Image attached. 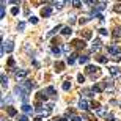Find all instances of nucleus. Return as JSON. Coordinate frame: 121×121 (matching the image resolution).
<instances>
[{
  "label": "nucleus",
  "instance_id": "f257e3e1",
  "mask_svg": "<svg viewBox=\"0 0 121 121\" xmlns=\"http://www.w3.org/2000/svg\"><path fill=\"white\" fill-rule=\"evenodd\" d=\"M85 72H86V74H91V76H93V79H94V77H99V76H101L99 68L93 66V65H88V66L85 68Z\"/></svg>",
  "mask_w": 121,
  "mask_h": 121
},
{
  "label": "nucleus",
  "instance_id": "f03ea898",
  "mask_svg": "<svg viewBox=\"0 0 121 121\" xmlns=\"http://www.w3.org/2000/svg\"><path fill=\"white\" fill-rule=\"evenodd\" d=\"M28 69H21V71H16V80L17 82H22L24 79H25V77L28 76Z\"/></svg>",
  "mask_w": 121,
  "mask_h": 121
},
{
  "label": "nucleus",
  "instance_id": "7ed1b4c3",
  "mask_svg": "<svg viewBox=\"0 0 121 121\" xmlns=\"http://www.w3.org/2000/svg\"><path fill=\"white\" fill-rule=\"evenodd\" d=\"M13 49H14L13 41H6V43H3V46H2V55H3L5 52H13Z\"/></svg>",
  "mask_w": 121,
  "mask_h": 121
},
{
  "label": "nucleus",
  "instance_id": "20e7f679",
  "mask_svg": "<svg viewBox=\"0 0 121 121\" xmlns=\"http://www.w3.org/2000/svg\"><path fill=\"white\" fill-rule=\"evenodd\" d=\"M50 14H52V6H44L41 9V16L43 17H49Z\"/></svg>",
  "mask_w": 121,
  "mask_h": 121
},
{
  "label": "nucleus",
  "instance_id": "39448f33",
  "mask_svg": "<svg viewBox=\"0 0 121 121\" xmlns=\"http://www.w3.org/2000/svg\"><path fill=\"white\" fill-rule=\"evenodd\" d=\"M72 44H74V47H77V49H83V47H85V41L74 39V41H72Z\"/></svg>",
  "mask_w": 121,
  "mask_h": 121
},
{
  "label": "nucleus",
  "instance_id": "423d86ee",
  "mask_svg": "<svg viewBox=\"0 0 121 121\" xmlns=\"http://www.w3.org/2000/svg\"><path fill=\"white\" fill-rule=\"evenodd\" d=\"M22 86H24L27 91H30L31 88H35V83H31V80H24V82H22Z\"/></svg>",
  "mask_w": 121,
  "mask_h": 121
},
{
  "label": "nucleus",
  "instance_id": "0eeeda50",
  "mask_svg": "<svg viewBox=\"0 0 121 121\" xmlns=\"http://www.w3.org/2000/svg\"><path fill=\"white\" fill-rule=\"evenodd\" d=\"M46 93H47V96L57 98V91H55V88H54V86H47V88H46Z\"/></svg>",
  "mask_w": 121,
  "mask_h": 121
},
{
  "label": "nucleus",
  "instance_id": "6e6552de",
  "mask_svg": "<svg viewBox=\"0 0 121 121\" xmlns=\"http://www.w3.org/2000/svg\"><path fill=\"white\" fill-rule=\"evenodd\" d=\"M79 108L80 110H88V102H86L85 99H80L79 101Z\"/></svg>",
  "mask_w": 121,
  "mask_h": 121
},
{
  "label": "nucleus",
  "instance_id": "1a4fd4ad",
  "mask_svg": "<svg viewBox=\"0 0 121 121\" xmlns=\"http://www.w3.org/2000/svg\"><path fill=\"white\" fill-rule=\"evenodd\" d=\"M101 47H102V43H101V39H94L93 46H91V49H93V50H99Z\"/></svg>",
  "mask_w": 121,
  "mask_h": 121
},
{
  "label": "nucleus",
  "instance_id": "9d476101",
  "mask_svg": "<svg viewBox=\"0 0 121 121\" xmlns=\"http://www.w3.org/2000/svg\"><path fill=\"white\" fill-rule=\"evenodd\" d=\"M94 5H96V9H94V11H102V9L107 6V2H101V3H94Z\"/></svg>",
  "mask_w": 121,
  "mask_h": 121
},
{
  "label": "nucleus",
  "instance_id": "9b49d317",
  "mask_svg": "<svg viewBox=\"0 0 121 121\" xmlns=\"http://www.w3.org/2000/svg\"><path fill=\"white\" fill-rule=\"evenodd\" d=\"M108 72H110L112 76H118V74H120V69H118L117 66H110L108 68Z\"/></svg>",
  "mask_w": 121,
  "mask_h": 121
},
{
  "label": "nucleus",
  "instance_id": "f8f14e48",
  "mask_svg": "<svg viewBox=\"0 0 121 121\" xmlns=\"http://www.w3.org/2000/svg\"><path fill=\"white\" fill-rule=\"evenodd\" d=\"M63 68H65V63H61V61H57V63H55V71H57V72H61Z\"/></svg>",
  "mask_w": 121,
  "mask_h": 121
},
{
  "label": "nucleus",
  "instance_id": "ddd939ff",
  "mask_svg": "<svg viewBox=\"0 0 121 121\" xmlns=\"http://www.w3.org/2000/svg\"><path fill=\"white\" fill-rule=\"evenodd\" d=\"M108 52H110V54H112V55H115V57H117V55H120V54H118V49H117V46H110V47H108Z\"/></svg>",
  "mask_w": 121,
  "mask_h": 121
},
{
  "label": "nucleus",
  "instance_id": "4468645a",
  "mask_svg": "<svg viewBox=\"0 0 121 121\" xmlns=\"http://www.w3.org/2000/svg\"><path fill=\"white\" fill-rule=\"evenodd\" d=\"M47 99V93L46 91H39L38 93V101H46Z\"/></svg>",
  "mask_w": 121,
  "mask_h": 121
},
{
  "label": "nucleus",
  "instance_id": "2eb2a0df",
  "mask_svg": "<svg viewBox=\"0 0 121 121\" xmlns=\"http://www.w3.org/2000/svg\"><path fill=\"white\" fill-rule=\"evenodd\" d=\"M72 33V30H71V27H63L61 28V35H65V36H68V35H71Z\"/></svg>",
  "mask_w": 121,
  "mask_h": 121
},
{
  "label": "nucleus",
  "instance_id": "dca6fc26",
  "mask_svg": "<svg viewBox=\"0 0 121 121\" xmlns=\"http://www.w3.org/2000/svg\"><path fill=\"white\" fill-rule=\"evenodd\" d=\"M76 57H77V54H71L68 57V63H69V65H74V63H76Z\"/></svg>",
  "mask_w": 121,
  "mask_h": 121
},
{
  "label": "nucleus",
  "instance_id": "f3484780",
  "mask_svg": "<svg viewBox=\"0 0 121 121\" xmlns=\"http://www.w3.org/2000/svg\"><path fill=\"white\" fill-rule=\"evenodd\" d=\"M96 113H98V117H105L107 118V110H104V108H99V110H96Z\"/></svg>",
  "mask_w": 121,
  "mask_h": 121
},
{
  "label": "nucleus",
  "instance_id": "a211bd4d",
  "mask_svg": "<svg viewBox=\"0 0 121 121\" xmlns=\"http://www.w3.org/2000/svg\"><path fill=\"white\" fill-rule=\"evenodd\" d=\"M2 86H3V88L8 86V77L5 76V74H2Z\"/></svg>",
  "mask_w": 121,
  "mask_h": 121
},
{
  "label": "nucleus",
  "instance_id": "6ab92c4d",
  "mask_svg": "<svg viewBox=\"0 0 121 121\" xmlns=\"http://www.w3.org/2000/svg\"><path fill=\"white\" fill-rule=\"evenodd\" d=\"M6 112H8V115H9V117H14V115L17 113L14 107H6Z\"/></svg>",
  "mask_w": 121,
  "mask_h": 121
},
{
  "label": "nucleus",
  "instance_id": "aec40b11",
  "mask_svg": "<svg viewBox=\"0 0 121 121\" xmlns=\"http://www.w3.org/2000/svg\"><path fill=\"white\" fill-rule=\"evenodd\" d=\"M121 36V28H115V30H113V38H115V39H118V38H120Z\"/></svg>",
  "mask_w": 121,
  "mask_h": 121
},
{
  "label": "nucleus",
  "instance_id": "412c9836",
  "mask_svg": "<svg viewBox=\"0 0 121 121\" xmlns=\"http://www.w3.org/2000/svg\"><path fill=\"white\" fill-rule=\"evenodd\" d=\"M22 110H24L25 113H30V112H31V105H28V104H24V105H22Z\"/></svg>",
  "mask_w": 121,
  "mask_h": 121
},
{
  "label": "nucleus",
  "instance_id": "4be33fe9",
  "mask_svg": "<svg viewBox=\"0 0 121 121\" xmlns=\"http://www.w3.org/2000/svg\"><path fill=\"white\" fill-rule=\"evenodd\" d=\"M69 88H71V82H69V80L63 82V90H65V91H68Z\"/></svg>",
  "mask_w": 121,
  "mask_h": 121
},
{
  "label": "nucleus",
  "instance_id": "5701e85b",
  "mask_svg": "<svg viewBox=\"0 0 121 121\" xmlns=\"http://www.w3.org/2000/svg\"><path fill=\"white\" fill-rule=\"evenodd\" d=\"M60 28H61V25H57V27H55L52 31H49V33H47V36H52V35H55V33H57V31H58Z\"/></svg>",
  "mask_w": 121,
  "mask_h": 121
},
{
  "label": "nucleus",
  "instance_id": "b1692460",
  "mask_svg": "<svg viewBox=\"0 0 121 121\" xmlns=\"http://www.w3.org/2000/svg\"><path fill=\"white\" fill-rule=\"evenodd\" d=\"M0 17H2V19L5 17V2L2 3V6H0Z\"/></svg>",
  "mask_w": 121,
  "mask_h": 121
},
{
  "label": "nucleus",
  "instance_id": "393cba45",
  "mask_svg": "<svg viewBox=\"0 0 121 121\" xmlns=\"http://www.w3.org/2000/svg\"><path fill=\"white\" fill-rule=\"evenodd\" d=\"M88 21H90V17H88V16H83V17H80V19H79V22H80V25H82V24H86Z\"/></svg>",
  "mask_w": 121,
  "mask_h": 121
},
{
  "label": "nucleus",
  "instance_id": "a878e982",
  "mask_svg": "<svg viewBox=\"0 0 121 121\" xmlns=\"http://www.w3.org/2000/svg\"><path fill=\"white\" fill-rule=\"evenodd\" d=\"M107 57H104V55H99V57H98V61L99 63H107Z\"/></svg>",
  "mask_w": 121,
  "mask_h": 121
},
{
  "label": "nucleus",
  "instance_id": "bb28decb",
  "mask_svg": "<svg viewBox=\"0 0 121 121\" xmlns=\"http://www.w3.org/2000/svg\"><path fill=\"white\" fill-rule=\"evenodd\" d=\"M35 110H36V112H38V113H43V112H44V108H43V105H41V104H36Z\"/></svg>",
  "mask_w": 121,
  "mask_h": 121
},
{
  "label": "nucleus",
  "instance_id": "cd10ccee",
  "mask_svg": "<svg viewBox=\"0 0 121 121\" xmlns=\"http://www.w3.org/2000/svg\"><path fill=\"white\" fill-rule=\"evenodd\" d=\"M88 60H90L88 57H80V58H79V61H80L82 65H86V63H88Z\"/></svg>",
  "mask_w": 121,
  "mask_h": 121
},
{
  "label": "nucleus",
  "instance_id": "c85d7f7f",
  "mask_svg": "<svg viewBox=\"0 0 121 121\" xmlns=\"http://www.w3.org/2000/svg\"><path fill=\"white\" fill-rule=\"evenodd\" d=\"M113 9H115V13H120V14H121V3H117Z\"/></svg>",
  "mask_w": 121,
  "mask_h": 121
},
{
  "label": "nucleus",
  "instance_id": "c756f323",
  "mask_svg": "<svg viewBox=\"0 0 121 121\" xmlns=\"http://www.w3.org/2000/svg\"><path fill=\"white\" fill-rule=\"evenodd\" d=\"M77 80H79V83H83V82H85V76L79 74V76H77Z\"/></svg>",
  "mask_w": 121,
  "mask_h": 121
},
{
  "label": "nucleus",
  "instance_id": "7c9ffc66",
  "mask_svg": "<svg viewBox=\"0 0 121 121\" xmlns=\"http://www.w3.org/2000/svg\"><path fill=\"white\" fill-rule=\"evenodd\" d=\"M83 38H85V39H90V38H91V31H90V30H86L85 33H83Z\"/></svg>",
  "mask_w": 121,
  "mask_h": 121
},
{
  "label": "nucleus",
  "instance_id": "2f4dec72",
  "mask_svg": "<svg viewBox=\"0 0 121 121\" xmlns=\"http://www.w3.org/2000/svg\"><path fill=\"white\" fill-rule=\"evenodd\" d=\"M11 14H13V16H17V14H19V8H17V6H14V8L11 9Z\"/></svg>",
  "mask_w": 121,
  "mask_h": 121
},
{
  "label": "nucleus",
  "instance_id": "473e14b6",
  "mask_svg": "<svg viewBox=\"0 0 121 121\" xmlns=\"http://www.w3.org/2000/svg\"><path fill=\"white\" fill-rule=\"evenodd\" d=\"M52 52H54L55 55H60V47H57V46H54V47H52Z\"/></svg>",
  "mask_w": 121,
  "mask_h": 121
},
{
  "label": "nucleus",
  "instance_id": "72a5a7b5",
  "mask_svg": "<svg viewBox=\"0 0 121 121\" xmlns=\"http://www.w3.org/2000/svg\"><path fill=\"white\" fill-rule=\"evenodd\" d=\"M28 21H30L31 24H38V17H36V16H31V17L28 19Z\"/></svg>",
  "mask_w": 121,
  "mask_h": 121
},
{
  "label": "nucleus",
  "instance_id": "f704fd0d",
  "mask_svg": "<svg viewBox=\"0 0 121 121\" xmlns=\"http://www.w3.org/2000/svg\"><path fill=\"white\" fill-rule=\"evenodd\" d=\"M24 28H25V22H19V25H17V30H21V31H22Z\"/></svg>",
  "mask_w": 121,
  "mask_h": 121
},
{
  "label": "nucleus",
  "instance_id": "c9c22d12",
  "mask_svg": "<svg viewBox=\"0 0 121 121\" xmlns=\"http://www.w3.org/2000/svg\"><path fill=\"white\" fill-rule=\"evenodd\" d=\"M91 108H94V110H99V102H91Z\"/></svg>",
  "mask_w": 121,
  "mask_h": 121
},
{
  "label": "nucleus",
  "instance_id": "e433bc0d",
  "mask_svg": "<svg viewBox=\"0 0 121 121\" xmlns=\"http://www.w3.org/2000/svg\"><path fill=\"white\" fill-rule=\"evenodd\" d=\"M54 5H55V6H57V8L60 9V8H61V6H63V5H65V2H55Z\"/></svg>",
  "mask_w": 121,
  "mask_h": 121
},
{
  "label": "nucleus",
  "instance_id": "4c0bfd02",
  "mask_svg": "<svg viewBox=\"0 0 121 121\" xmlns=\"http://www.w3.org/2000/svg\"><path fill=\"white\" fill-rule=\"evenodd\" d=\"M46 107H47V113H49L50 110L54 108V104H52V102H49V104H47V105H46Z\"/></svg>",
  "mask_w": 121,
  "mask_h": 121
},
{
  "label": "nucleus",
  "instance_id": "58836bf2",
  "mask_svg": "<svg viewBox=\"0 0 121 121\" xmlns=\"http://www.w3.org/2000/svg\"><path fill=\"white\" fill-rule=\"evenodd\" d=\"M107 121H118V120L115 117H112V115H108V117H107Z\"/></svg>",
  "mask_w": 121,
  "mask_h": 121
},
{
  "label": "nucleus",
  "instance_id": "ea45409f",
  "mask_svg": "<svg viewBox=\"0 0 121 121\" xmlns=\"http://www.w3.org/2000/svg\"><path fill=\"white\" fill-rule=\"evenodd\" d=\"M71 121H82V118H80V117H76V115H74V117L71 118Z\"/></svg>",
  "mask_w": 121,
  "mask_h": 121
},
{
  "label": "nucleus",
  "instance_id": "a19ab883",
  "mask_svg": "<svg viewBox=\"0 0 121 121\" xmlns=\"http://www.w3.org/2000/svg\"><path fill=\"white\" fill-rule=\"evenodd\" d=\"M28 118H27V115H22V117H19V121H27Z\"/></svg>",
  "mask_w": 121,
  "mask_h": 121
},
{
  "label": "nucleus",
  "instance_id": "79ce46f5",
  "mask_svg": "<svg viewBox=\"0 0 121 121\" xmlns=\"http://www.w3.org/2000/svg\"><path fill=\"white\" fill-rule=\"evenodd\" d=\"M99 33H101V35H107V30H105V28H101Z\"/></svg>",
  "mask_w": 121,
  "mask_h": 121
},
{
  "label": "nucleus",
  "instance_id": "37998d69",
  "mask_svg": "<svg viewBox=\"0 0 121 121\" xmlns=\"http://www.w3.org/2000/svg\"><path fill=\"white\" fill-rule=\"evenodd\" d=\"M8 65H9V66H13V65H14V60L9 58V60H8Z\"/></svg>",
  "mask_w": 121,
  "mask_h": 121
},
{
  "label": "nucleus",
  "instance_id": "c03bdc74",
  "mask_svg": "<svg viewBox=\"0 0 121 121\" xmlns=\"http://www.w3.org/2000/svg\"><path fill=\"white\" fill-rule=\"evenodd\" d=\"M69 22H71V24H72V22H76V16H71V19H69Z\"/></svg>",
  "mask_w": 121,
  "mask_h": 121
},
{
  "label": "nucleus",
  "instance_id": "a18cd8bd",
  "mask_svg": "<svg viewBox=\"0 0 121 121\" xmlns=\"http://www.w3.org/2000/svg\"><path fill=\"white\" fill-rule=\"evenodd\" d=\"M55 121H68V120H66V118H63V117H61V118H57Z\"/></svg>",
  "mask_w": 121,
  "mask_h": 121
},
{
  "label": "nucleus",
  "instance_id": "49530a36",
  "mask_svg": "<svg viewBox=\"0 0 121 121\" xmlns=\"http://www.w3.org/2000/svg\"><path fill=\"white\" fill-rule=\"evenodd\" d=\"M33 121H43V120H41V118L38 117V118H35V120H33Z\"/></svg>",
  "mask_w": 121,
  "mask_h": 121
},
{
  "label": "nucleus",
  "instance_id": "de8ad7c7",
  "mask_svg": "<svg viewBox=\"0 0 121 121\" xmlns=\"http://www.w3.org/2000/svg\"><path fill=\"white\" fill-rule=\"evenodd\" d=\"M120 107H121V102H120Z\"/></svg>",
  "mask_w": 121,
  "mask_h": 121
}]
</instances>
